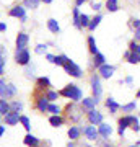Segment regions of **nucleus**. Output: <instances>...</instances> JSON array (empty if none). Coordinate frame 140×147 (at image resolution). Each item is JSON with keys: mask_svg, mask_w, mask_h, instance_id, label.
<instances>
[{"mask_svg": "<svg viewBox=\"0 0 140 147\" xmlns=\"http://www.w3.org/2000/svg\"><path fill=\"white\" fill-rule=\"evenodd\" d=\"M64 118L68 121V123H72V124H78L82 118L85 116V111L83 108L80 106V103H73V101H68V105L64 108Z\"/></svg>", "mask_w": 140, "mask_h": 147, "instance_id": "f257e3e1", "label": "nucleus"}, {"mask_svg": "<svg viewBox=\"0 0 140 147\" xmlns=\"http://www.w3.org/2000/svg\"><path fill=\"white\" fill-rule=\"evenodd\" d=\"M59 95L65 98L68 101H73V103H80L83 98V90L78 87L77 84H67L65 87L59 90Z\"/></svg>", "mask_w": 140, "mask_h": 147, "instance_id": "f03ea898", "label": "nucleus"}, {"mask_svg": "<svg viewBox=\"0 0 140 147\" xmlns=\"http://www.w3.org/2000/svg\"><path fill=\"white\" fill-rule=\"evenodd\" d=\"M90 88H91V96H94L96 100L101 101L103 98V79L98 75V72L94 70L91 75H90Z\"/></svg>", "mask_w": 140, "mask_h": 147, "instance_id": "7ed1b4c3", "label": "nucleus"}, {"mask_svg": "<svg viewBox=\"0 0 140 147\" xmlns=\"http://www.w3.org/2000/svg\"><path fill=\"white\" fill-rule=\"evenodd\" d=\"M8 16L10 18H16L20 23L25 25L26 21H28V10L25 8L23 3H15V5H11L8 8Z\"/></svg>", "mask_w": 140, "mask_h": 147, "instance_id": "20e7f679", "label": "nucleus"}, {"mask_svg": "<svg viewBox=\"0 0 140 147\" xmlns=\"http://www.w3.org/2000/svg\"><path fill=\"white\" fill-rule=\"evenodd\" d=\"M62 69L65 70V74H67V75H70V77H73V79H83V75H85L83 69L80 67L75 61H72L70 57L65 61V64L62 65Z\"/></svg>", "mask_w": 140, "mask_h": 147, "instance_id": "39448f33", "label": "nucleus"}, {"mask_svg": "<svg viewBox=\"0 0 140 147\" xmlns=\"http://www.w3.org/2000/svg\"><path fill=\"white\" fill-rule=\"evenodd\" d=\"M13 61H15L18 65L21 67H26L28 64H31V53L28 47H23V49H16L15 47V53H13Z\"/></svg>", "mask_w": 140, "mask_h": 147, "instance_id": "423d86ee", "label": "nucleus"}, {"mask_svg": "<svg viewBox=\"0 0 140 147\" xmlns=\"http://www.w3.org/2000/svg\"><path fill=\"white\" fill-rule=\"evenodd\" d=\"M137 118H139V116H135V115H124L117 119V134H119V137L125 136V131L132 126V123H134Z\"/></svg>", "mask_w": 140, "mask_h": 147, "instance_id": "0eeeda50", "label": "nucleus"}, {"mask_svg": "<svg viewBox=\"0 0 140 147\" xmlns=\"http://www.w3.org/2000/svg\"><path fill=\"white\" fill-rule=\"evenodd\" d=\"M49 103L51 101L46 98V95H44V92H39V90H36L34 92V108H36L39 113H47V106H49Z\"/></svg>", "mask_w": 140, "mask_h": 147, "instance_id": "6e6552de", "label": "nucleus"}, {"mask_svg": "<svg viewBox=\"0 0 140 147\" xmlns=\"http://www.w3.org/2000/svg\"><path fill=\"white\" fill-rule=\"evenodd\" d=\"M82 136H85V139L88 142H98L99 141L98 126H93V124H85V126H82Z\"/></svg>", "mask_w": 140, "mask_h": 147, "instance_id": "1a4fd4ad", "label": "nucleus"}, {"mask_svg": "<svg viewBox=\"0 0 140 147\" xmlns=\"http://www.w3.org/2000/svg\"><path fill=\"white\" fill-rule=\"evenodd\" d=\"M85 118H86V121H88V124H93V126H99V124L104 121V115L98 110V108L86 111Z\"/></svg>", "mask_w": 140, "mask_h": 147, "instance_id": "9d476101", "label": "nucleus"}, {"mask_svg": "<svg viewBox=\"0 0 140 147\" xmlns=\"http://www.w3.org/2000/svg\"><path fill=\"white\" fill-rule=\"evenodd\" d=\"M96 72H98V75L101 77L103 80H109L114 77L116 74V65H113V64H103L99 69H96Z\"/></svg>", "mask_w": 140, "mask_h": 147, "instance_id": "9b49d317", "label": "nucleus"}, {"mask_svg": "<svg viewBox=\"0 0 140 147\" xmlns=\"http://www.w3.org/2000/svg\"><path fill=\"white\" fill-rule=\"evenodd\" d=\"M113 132H114V129H113V126L109 124V123H101L98 126V134H99V141H109V137L113 136Z\"/></svg>", "mask_w": 140, "mask_h": 147, "instance_id": "f8f14e48", "label": "nucleus"}, {"mask_svg": "<svg viewBox=\"0 0 140 147\" xmlns=\"http://www.w3.org/2000/svg\"><path fill=\"white\" fill-rule=\"evenodd\" d=\"M99 105V100H96L94 96H83L82 101H80V106L83 108V111H85V115H86V111L90 110H94L96 106Z\"/></svg>", "mask_w": 140, "mask_h": 147, "instance_id": "ddd939ff", "label": "nucleus"}, {"mask_svg": "<svg viewBox=\"0 0 140 147\" xmlns=\"http://www.w3.org/2000/svg\"><path fill=\"white\" fill-rule=\"evenodd\" d=\"M29 44V34L26 31H18L15 38V47L16 49H23V47H28Z\"/></svg>", "mask_w": 140, "mask_h": 147, "instance_id": "4468645a", "label": "nucleus"}, {"mask_svg": "<svg viewBox=\"0 0 140 147\" xmlns=\"http://www.w3.org/2000/svg\"><path fill=\"white\" fill-rule=\"evenodd\" d=\"M52 87V82L47 75H41V77H36V90L39 92H46Z\"/></svg>", "mask_w": 140, "mask_h": 147, "instance_id": "2eb2a0df", "label": "nucleus"}, {"mask_svg": "<svg viewBox=\"0 0 140 147\" xmlns=\"http://www.w3.org/2000/svg\"><path fill=\"white\" fill-rule=\"evenodd\" d=\"M23 144H25L26 147H41L42 141L39 137H36L34 134H31V132H26L25 139H23Z\"/></svg>", "mask_w": 140, "mask_h": 147, "instance_id": "dca6fc26", "label": "nucleus"}, {"mask_svg": "<svg viewBox=\"0 0 140 147\" xmlns=\"http://www.w3.org/2000/svg\"><path fill=\"white\" fill-rule=\"evenodd\" d=\"M67 137L70 141L77 142L80 137H82V126H78V124H72V126L67 129Z\"/></svg>", "mask_w": 140, "mask_h": 147, "instance_id": "f3484780", "label": "nucleus"}, {"mask_svg": "<svg viewBox=\"0 0 140 147\" xmlns=\"http://www.w3.org/2000/svg\"><path fill=\"white\" fill-rule=\"evenodd\" d=\"M129 26L132 28V34H134V39L137 42H140V18H130L129 20Z\"/></svg>", "mask_w": 140, "mask_h": 147, "instance_id": "a211bd4d", "label": "nucleus"}, {"mask_svg": "<svg viewBox=\"0 0 140 147\" xmlns=\"http://www.w3.org/2000/svg\"><path fill=\"white\" fill-rule=\"evenodd\" d=\"M104 106L109 110V115H116L117 111H121V105L113 98V96H108V98L104 100Z\"/></svg>", "mask_w": 140, "mask_h": 147, "instance_id": "6ab92c4d", "label": "nucleus"}, {"mask_svg": "<svg viewBox=\"0 0 140 147\" xmlns=\"http://www.w3.org/2000/svg\"><path fill=\"white\" fill-rule=\"evenodd\" d=\"M47 121H49V124L52 127H62L67 123V119L64 118V115H51Z\"/></svg>", "mask_w": 140, "mask_h": 147, "instance_id": "aec40b11", "label": "nucleus"}, {"mask_svg": "<svg viewBox=\"0 0 140 147\" xmlns=\"http://www.w3.org/2000/svg\"><path fill=\"white\" fill-rule=\"evenodd\" d=\"M3 123H5L7 126H16L20 123V113H13V111L7 113L3 116Z\"/></svg>", "mask_w": 140, "mask_h": 147, "instance_id": "412c9836", "label": "nucleus"}, {"mask_svg": "<svg viewBox=\"0 0 140 147\" xmlns=\"http://www.w3.org/2000/svg\"><path fill=\"white\" fill-rule=\"evenodd\" d=\"M103 64H106V56H104L101 51H99L98 54H94V56H91V65H93V69L96 70V69H99Z\"/></svg>", "mask_w": 140, "mask_h": 147, "instance_id": "4be33fe9", "label": "nucleus"}, {"mask_svg": "<svg viewBox=\"0 0 140 147\" xmlns=\"http://www.w3.org/2000/svg\"><path fill=\"white\" fill-rule=\"evenodd\" d=\"M121 111H122L124 115H134L135 111H137V101L132 100V101L124 103V105H121Z\"/></svg>", "mask_w": 140, "mask_h": 147, "instance_id": "5701e85b", "label": "nucleus"}, {"mask_svg": "<svg viewBox=\"0 0 140 147\" xmlns=\"http://www.w3.org/2000/svg\"><path fill=\"white\" fill-rule=\"evenodd\" d=\"M86 44H88V51L91 56H94V54L99 53V47L98 44H96V38L93 36V34H88V38H86Z\"/></svg>", "mask_w": 140, "mask_h": 147, "instance_id": "b1692460", "label": "nucleus"}, {"mask_svg": "<svg viewBox=\"0 0 140 147\" xmlns=\"http://www.w3.org/2000/svg\"><path fill=\"white\" fill-rule=\"evenodd\" d=\"M46 26L52 34H59V33H60V25H59V21L56 20V18H49V20L46 21Z\"/></svg>", "mask_w": 140, "mask_h": 147, "instance_id": "393cba45", "label": "nucleus"}, {"mask_svg": "<svg viewBox=\"0 0 140 147\" xmlns=\"http://www.w3.org/2000/svg\"><path fill=\"white\" fill-rule=\"evenodd\" d=\"M16 93H18V87H16L15 84H8L7 82V87H5V96L3 98H7V100H11V98H15Z\"/></svg>", "mask_w": 140, "mask_h": 147, "instance_id": "a878e982", "label": "nucleus"}, {"mask_svg": "<svg viewBox=\"0 0 140 147\" xmlns=\"http://www.w3.org/2000/svg\"><path fill=\"white\" fill-rule=\"evenodd\" d=\"M104 8H106L109 13H116V11H119V8H121L119 0H106V2H104Z\"/></svg>", "mask_w": 140, "mask_h": 147, "instance_id": "bb28decb", "label": "nucleus"}, {"mask_svg": "<svg viewBox=\"0 0 140 147\" xmlns=\"http://www.w3.org/2000/svg\"><path fill=\"white\" fill-rule=\"evenodd\" d=\"M80 15H82L80 8H78V7H73L72 8V25L77 28V30H82V26H80Z\"/></svg>", "mask_w": 140, "mask_h": 147, "instance_id": "cd10ccee", "label": "nucleus"}, {"mask_svg": "<svg viewBox=\"0 0 140 147\" xmlns=\"http://www.w3.org/2000/svg\"><path fill=\"white\" fill-rule=\"evenodd\" d=\"M101 21H103V15L101 13H96L94 16H91V21H90V26H88V31L93 33L96 28L101 25Z\"/></svg>", "mask_w": 140, "mask_h": 147, "instance_id": "c85d7f7f", "label": "nucleus"}, {"mask_svg": "<svg viewBox=\"0 0 140 147\" xmlns=\"http://www.w3.org/2000/svg\"><path fill=\"white\" fill-rule=\"evenodd\" d=\"M23 108H25V103L21 100H10V111L13 113H23Z\"/></svg>", "mask_w": 140, "mask_h": 147, "instance_id": "c756f323", "label": "nucleus"}, {"mask_svg": "<svg viewBox=\"0 0 140 147\" xmlns=\"http://www.w3.org/2000/svg\"><path fill=\"white\" fill-rule=\"evenodd\" d=\"M47 49H49V44H47V42H38L33 51H34V54H36V56H46Z\"/></svg>", "mask_w": 140, "mask_h": 147, "instance_id": "7c9ffc66", "label": "nucleus"}, {"mask_svg": "<svg viewBox=\"0 0 140 147\" xmlns=\"http://www.w3.org/2000/svg\"><path fill=\"white\" fill-rule=\"evenodd\" d=\"M44 95H46V98L51 101V103H56V101L60 98V95H59V90H52V88L46 90V92H44Z\"/></svg>", "mask_w": 140, "mask_h": 147, "instance_id": "2f4dec72", "label": "nucleus"}, {"mask_svg": "<svg viewBox=\"0 0 140 147\" xmlns=\"http://www.w3.org/2000/svg\"><path fill=\"white\" fill-rule=\"evenodd\" d=\"M21 3L25 5L26 10H36L41 5V0H21Z\"/></svg>", "mask_w": 140, "mask_h": 147, "instance_id": "473e14b6", "label": "nucleus"}, {"mask_svg": "<svg viewBox=\"0 0 140 147\" xmlns=\"http://www.w3.org/2000/svg\"><path fill=\"white\" fill-rule=\"evenodd\" d=\"M124 61H127L130 65H139V64H140V54L130 53V51H129V56H125Z\"/></svg>", "mask_w": 140, "mask_h": 147, "instance_id": "72a5a7b5", "label": "nucleus"}, {"mask_svg": "<svg viewBox=\"0 0 140 147\" xmlns=\"http://www.w3.org/2000/svg\"><path fill=\"white\" fill-rule=\"evenodd\" d=\"M7 113H10V100L0 98V116H5Z\"/></svg>", "mask_w": 140, "mask_h": 147, "instance_id": "f704fd0d", "label": "nucleus"}, {"mask_svg": "<svg viewBox=\"0 0 140 147\" xmlns=\"http://www.w3.org/2000/svg\"><path fill=\"white\" fill-rule=\"evenodd\" d=\"M47 113H49V115H62L64 110H62V106L57 105V103H49V106H47Z\"/></svg>", "mask_w": 140, "mask_h": 147, "instance_id": "c9c22d12", "label": "nucleus"}, {"mask_svg": "<svg viewBox=\"0 0 140 147\" xmlns=\"http://www.w3.org/2000/svg\"><path fill=\"white\" fill-rule=\"evenodd\" d=\"M67 59H68L67 54H56V56H54V61H52V64H54V65H57V67H62Z\"/></svg>", "mask_w": 140, "mask_h": 147, "instance_id": "e433bc0d", "label": "nucleus"}, {"mask_svg": "<svg viewBox=\"0 0 140 147\" xmlns=\"http://www.w3.org/2000/svg\"><path fill=\"white\" fill-rule=\"evenodd\" d=\"M20 124L25 127L26 132H31V119L26 115H20Z\"/></svg>", "mask_w": 140, "mask_h": 147, "instance_id": "4c0bfd02", "label": "nucleus"}, {"mask_svg": "<svg viewBox=\"0 0 140 147\" xmlns=\"http://www.w3.org/2000/svg\"><path fill=\"white\" fill-rule=\"evenodd\" d=\"M90 21H91V16L88 13H82L80 15V26H82V30H88Z\"/></svg>", "mask_w": 140, "mask_h": 147, "instance_id": "58836bf2", "label": "nucleus"}, {"mask_svg": "<svg viewBox=\"0 0 140 147\" xmlns=\"http://www.w3.org/2000/svg\"><path fill=\"white\" fill-rule=\"evenodd\" d=\"M25 69H26V70H25L26 77H28V79H34V80H36V67H34L33 64H28Z\"/></svg>", "mask_w": 140, "mask_h": 147, "instance_id": "ea45409f", "label": "nucleus"}, {"mask_svg": "<svg viewBox=\"0 0 140 147\" xmlns=\"http://www.w3.org/2000/svg\"><path fill=\"white\" fill-rule=\"evenodd\" d=\"M129 51L130 53H137V54H140V42H137L135 39H132V41L129 42Z\"/></svg>", "mask_w": 140, "mask_h": 147, "instance_id": "a19ab883", "label": "nucleus"}, {"mask_svg": "<svg viewBox=\"0 0 140 147\" xmlns=\"http://www.w3.org/2000/svg\"><path fill=\"white\" fill-rule=\"evenodd\" d=\"M104 7V3H101V2H91V10L94 11V13H99V10Z\"/></svg>", "mask_w": 140, "mask_h": 147, "instance_id": "79ce46f5", "label": "nucleus"}, {"mask_svg": "<svg viewBox=\"0 0 140 147\" xmlns=\"http://www.w3.org/2000/svg\"><path fill=\"white\" fill-rule=\"evenodd\" d=\"M130 129H132L134 132H140V123H139V118H137V119H135L134 123H132V126H130Z\"/></svg>", "mask_w": 140, "mask_h": 147, "instance_id": "37998d69", "label": "nucleus"}, {"mask_svg": "<svg viewBox=\"0 0 140 147\" xmlns=\"http://www.w3.org/2000/svg\"><path fill=\"white\" fill-rule=\"evenodd\" d=\"M122 80H124V85H129V87L134 84V77L132 75H125V79H122Z\"/></svg>", "mask_w": 140, "mask_h": 147, "instance_id": "c03bdc74", "label": "nucleus"}, {"mask_svg": "<svg viewBox=\"0 0 140 147\" xmlns=\"http://www.w3.org/2000/svg\"><path fill=\"white\" fill-rule=\"evenodd\" d=\"M101 147H117V146L113 144L111 141H101Z\"/></svg>", "mask_w": 140, "mask_h": 147, "instance_id": "a18cd8bd", "label": "nucleus"}, {"mask_svg": "<svg viewBox=\"0 0 140 147\" xmlns=\"http://www.w3.org/2000/svg\"><path fill=\"white\" fill-rule=\"evenodd\" d=\"M8 30V25H7L5 21H0V33H5Z\"/></svg>", "mask_w": 140, "mask_h": 147, "instance_id": "49530a36", "label": "nucleus"}, {"mask_svg": "<svg viewBox=\"0 0 140 147\" xmlns=\"http://www.w3.org/2000/svg\"><path fill=\"white\" fill-rule=\"evenodd\" d=\"M73 2H75V7H78V8H80V7L85 5L86 2H90V0H73Z\"/></svg>", "mask_w": 140, "mask_h": 147, "instance_id": "de8ad7c7", "label": "nucleus"}, {"mask_svg": "<svg viewBox=\"0 0 140 147\" xmlns=\"http://www.w3.org/2000/svg\"><path fill=\"white\" fill-rule=\"evenodd\" d=\"M54 56H56V54H52V53H47L46 56H44V57H46V61H47V62H51V64H52V61H54Z\"/></svg>", "mask_w": 140, "mask_h": 147, "instance_id": "09e8293b", "label": "nucleus"}, {"mask_svg": "<svg viewBox=\"0 0 140 147\" xmlns=\"http://www.w3.org/2000/svg\"><path fill=\"white\" fill-rule=\"evenodd\" d=\"M0 67H7V56H0Z\"/></svg>", "mask_w": 140, "mask_h": 147, "instance_id": "8fccbe9b", "label": "nucleus"}, {"mask_svg": "<svg viewBox=\"0 0 140 147\" xmlns=\"http://www.w3.org/2000/svg\"><path fill=\"white\" fill-rule=\"evenodd\" d=\"M5 131H7V126H3V124H0V137L5 134Z\"/></svg>", "mask_w": 140, "mask_h": 147, "instance_id": "3c124183", "label": "nucleus"}, {"mask_svg": "<svg viewBox=\"0 0 140 147\" xmlns=\"http://www.w3.org/2000/svg\"><path fill=\"white\" fill-rule=\"evenodd\" d=\"M41 3H44V5H51V3H54V0H41Z\"/></svg>", "mask_w": 140, "mask_h": 147, "instance_id": "603ef678", "label": "nucleus"}, {"mask_svg": "<svg viewBox=\"0 0 140 147\" xmlns=\"http://www.w3.org/2000/svg\"><path fill=\"white\" fill-rule=\"evenodd\" d=\"M65 147H77V142L70 141V142H68V144H67V146H65Z\"/></svg>", "mask_w": 140, "mask_h": 147, "instance_id": "864d4df0", "label": "nucleus"}, {"mask_svg": "<svg viewBox=\"0 0 140 147\" xmlns=\"http://www.w3.org/2000/svg\"><path fill=\"white\" fill-rule=\"evenodd\" d=\"M3 74H5V67H0V77H3Z\"/></svg>", "mask_w": 140, "mask_h": 147, "instance_id": "5fc2aeb1", "label": "nucleus"}, {"mask_svg": "<svg viewBox=\"0 0 140 147\" xmlns=\"http://www.w3.org/2000/svg\"><path fill=\"white\" fill-rule=\"evenodd\" d=\"M135 96H137V98H139V100H140V88L137 90V93H135Z\"/></svg>", "mask_w": 140, "mask_h": 147, "instance_id": "6e6d98bb", "label": "nucleus"}, {"mask_svg": "<svg viewBox=\"0 0 140 147\" xmlns=\"http://www.w3.org/2000/svg\"><path fill=\"white\" fill-rule=\"evenodd\" d=\"M127 147H140V146H137V144H130V146H127Z\"/></svg>", "mask_w": 140, "mask_h": 147, "instance_id": "4d7b16f0", "label": "nucleus"}, {"mask_svg": "<svg viewBox=\"0 0 140 147\" xmlns=\"http://www.w3.org/2000/svg\"><path fill=\"white\" fill-rule=\"evenodd\" d=\"M2 123H3V116H0V124H2Z\"/></svg>", "mask_w": 140, "mask_h": 147, "instance_id": "13d9d810", "label": "nucleus"}, {"mask_svg": "<svg viewBox=\"0 0 140 147\" xmlns=\"http://www.w3.org/2000/svg\"><path fill=\"white\" fill-rule=\"evenodd\" d=\"M137 116H139V118H140V111H139V115H137Z\"/></svg>", "mask_w": 140, "mask_h": 147, "instance_id": "bf43d9fd", "label": "nucleus"}, {"mask_svg": "<svg viewBox=\"0 0 140 147\" xmlns=\"http://www.w3.org/2000/svg\"><path fill=\"white\" fill-rule=\"evenodd\" d=\"M0 16H2V13H0Z\"/></svg>", "mask_w": 140, "mask_h": 147, "instance_id": "052dcab7", "label": "nucleus"}]
</instances>
